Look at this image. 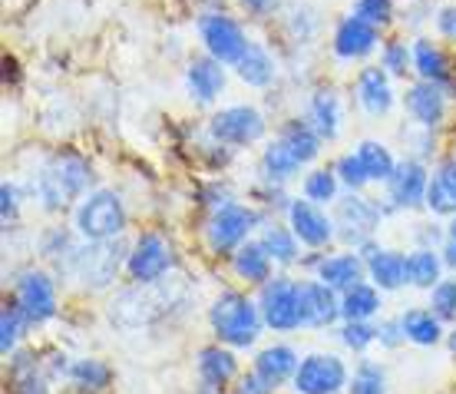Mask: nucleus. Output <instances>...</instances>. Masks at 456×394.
I'll return each mask as SVG.
<instances>
[{
  "label": "nucleus",
  "instance_id": "f257e3e1",
  "mask_svg": "<svg viewBox=\"0 0 456 394\" xmlns=\"http://www.w3.org/2000/svg\"><path fill=\"white\" fill-rule=\"evenodd\" d=\"M189 289L185 282L175 272H169L159 282H149V285H133L129 289L116 291L110 305H106V318L126 332H136V328H146V324L159 322L166 315H172L179 305L185 301Z\"/></svg>",
  "mask_w": 456,
  "mask_h": 394
},
{
  "label": "nucleus",
  "instance_id": "f03ea898",
  "mask_svg": "<svg viewBox=\"0 0 456 394\" xmlns=\"http://www.w3.org/2000/svg\"><path fill=\"white\" fill-rule=\"evenodd\" d=\"M93 166L86 156L77 150H57L46 156L40 173L34 176L37 199L46 212H67L80 206L83 196H90L93 189Z\"/></svg>",
  "mask_w": 456,
  "mask_h": 394
},
{
  "label": "nucleus",
  "instance_id": "7ed1b4c3",
  "mask_svg": "<svg viewBox=\"0 0 456 394\" xmlns=\"http://www.w3.org/2000/svg\"><path fill=\"white\" fill-rule=\"evenodd\" d=\"M208 328L212 338L222 345L235 348V351H248L258 345L262 332L268 328L258 308V299L241 289H225L218 291L212 305H208Z\"/></svg>",
  "mask_w": 456,
  "mask_h": 394
},
{
  "label": "nucleus",
  "instance_id": "20e7f679",
  "mask_svg": "<svg viewBox=\"0 0 456 394\" xmlns=\"http://www.w3.org/2000/svg\"><path fill=\"white\" fill-rule=\"evenodd\" d=\"M268 212L258 206H245V202H225L222 209L208 212L206 226H202V239H206L208 255L216 259H232V252L255 239V232L262 229Z\"/></svg>",
  "mask_w": 456,
  "mask_h": 394
},
{
  "label": "nucleus",
  "instance_id": "39448f33",
  "mask_svg": "<svg viewBox=\"0 0 456 394\" xmlns=\"http://www.w3.org/2000/svg\"><path fill=\"white\" fill-rule=\"evenodd\" d=\"M129 226L126 202L116 189H93L90 196L80 199L73 209V229L83 242H100V239H116Z\"/></svg>",
  "mask_w": 456,
  "mask_h": 394
},
{
  "label": "nucleus",
  "instance_id": "423d86ee",
  "mask_svg": "<svg viewBox=\"0 0 456 394\" xmlns=\"http://www.w3.org/2000/svg\"><path fill=\"white\" fill-rule=\"evenodd\" d=\"M133 242H126V232L116 239H100V242H83L77 255L73 278H80L86 291H110L116 278L126 275V259H129Z\"/></svg>",
  "mask_w": 456,
  "mask_h": 394
},
{
  "label": "nucleus",
  "instance_id": "0eeeda50",
  "mask_svg": "<svg viewBox=\"0 0 456 394\" xmlns=\"http://www.w3.org/2000/svg\"><path fill=\"white\" fill-rule=\"evenodd\" d=\"M11 299L23 308V315L30 318L34 328H44L46 322H53L60 315V291H57V278L50 275L46 268H23L13 278Z\"/></svg>",
  "mask_w": 456,
  "mask_h": 394
},
{
  "label": "nucleus",
  "instance_id": "6e6552de",
  "mask_svg": "<svg viewBox=\"0 0 456 394\" xmlns=\"http://www.w3.org/2000/svg\"><path fill=\"white\" fill-rule=\"evenodd\" d=\"M169 272H175V245L156 229L139 232L126 259V282L149 285V282L166 278Z\"/></svg>",
  "mask_w": 456,
  "mask_h": 394
},
{
  "label": "nucleus",
  "instance_id": "1a4fd4ad",
  "mask_svg": "<svg viewBox=\"0 0 456 394\" xmlns=\"http://www.w3.org/2000/svg\"><path fill=\"white\" fill-rule=\"evenodd\" d=\"M258 295V308H262V318L268 324V332H278V335H291V332H301V305H297V278L288 275V272H278L265 282L262 289H255Z\"/></svg>",
  "mask_w": 456,
  "mask_h": 394
},
{
  "label": "nucleus",
  "instance_id": "9d476101",
  "mask_svg": "<svg viewBox=\"0 0 456 394\" xmlns=\"http://www.w3.org/2000/svg\"><path fill=\"white\" fill-rule=\"evenodd\" d=\"M334 222H338V242L341 249H357V245L370 239L380 222H384V206H377L374 199H367L364 193H347L334 202Z\"/></svg>",
  "mask_w": 456,
  "mask_h": 394
},
{
  "label": "nucleus",
  "instance_id": "9b49d317",
  "mask_svg": "<svg viewBox=\"0 0 456 394\" xmlns=\"http://www.w3.org/2000/svg\"><path fill=\"white\" fill-rule=\"evenodd\" d=\"M351 368L334 351H308L301 355V365L295 371V394H341L347 391Z\"/></svg>",
  "mask_w": 456,
  "mask_h": 394
},
{
  "label": "nucleus",
  "instance_id": "f8f14e48",
  "mask_svg": "<svg viewBox=\"0 0 456 394\" xmlns=\"http://www.w3.org/2000/svg\"><path fill=\"white\" fill-rule=\"evenodd\" d=\"M265 129L268 127H265L262 110H255L248 103L225 106V110L208 116V139L218 146H232V150H241V146L265 139Z\"/></svg>",
  "mask_w": 456,
  "mask_h": 394
},
{
  "label": "nucleus",
  "instance_id": "ddd939ff",
  "mask_svg": "<svg viewBox=\"0 0 456 394\" xmlns=\"http://www.w3.org/2000/svg\"><path fill=\"white\" fill-rule=\"evenodd\" d=\"M427 185H430V166L417 156L400 160L394 176L387 179V202L384 212H420L427 209Z\"/></svg>",
  "mask_w": 456,
  "mask_h": 394
},
{
  "label": "nucleus",
  "instance_id": "4468645a",
  "mask_svg": "<svg viewBox=\"0 0 456 394\" xmlns=\"http://www.w3.org/2000/svg\"><path fill=\"white\" fill-rule=\"evenodd\" d=\"M297 305H301V328L328 332L341 324V291H334L318 275L297 278Z\"/></svg>",
  "mask_w": 456,
  "mask_h": 394
},
{
  "label": "nucleus",
  "instance_id": "2eb2a0df",
  "mask_svg": "<svg viewBox=\"0 0 456 394\" xmlns=\"http://www.w3.org/2000/svg\"><path fill=\"white\" fill-rule=\"evenodd\" d=\"M285 219H288V226L295 229V235L301 239L305 249L328 252V249L338 242V222H334V216L324 206L311 202V199H305V196L291 199Z\"/></svg>",
  "mask_w": 456,
  "mask_h": 394
},
{
  "label": "nucleus",
  "instance_id": "dca6fc26",
  "mask_svg": "<svg viewBox=\"0 0 456 394\" xmlns=\"http://www.w3.org/2000/svg\"><path fill=\"white\" fill-rule=\"evenodd\" d=\"M199 37H202V46H206L208 57H216L225 67H235L245 57V50H248L245 30L225 13H202L199 17Z\"/></svg>",
  "mask_w": 456,
  "mask_h": 394
},
{
  "label": "nucleus",
  "instance_id": "f3484780",
  "mask_svg": "<svg viewBox=\"0 0 456 394\" xmlns=\"http://www.w3.org/2000/svg\"><path fill=\"white\" fill-rule=\"evenodd\" d=\"M195 374H199V384H206L212 391L228 394L232 382L241 374L239 351L222 345V341H212V345L199 348V355H195Z\"/></svg>",
  "mask_w": 456,
  "mask_h": 394
},
{
  "label": "nucleus",
  "instance_id": "a211bd4d",
  "mask_svg": "<svg viewBox=\"0 0 456 394\" xmlns=\"http://www.w3.org/2000/svg\"><path fill=\"white\" fill-rule=\"evenodd\" d=\"M403 110L420 129H436L446 119V90L440 83L417 80L403 96Z\"/></svg>",
  "mask_w": 456,
  "mask_h": 394
},
{
  "label": "nucleus",
  "instance_id": "6ab92c4d",
  "mask_svg": "<svg viewBox=\"0 0 456 394\" xmlns=\"http://www.w3.org/2000/svg\"><path fill=\"white\" fill-rule=\"evenodd\" d=\"M297 365H301V355H297V348H291L288 341H274V345L258 348L255 358H251V371H258L274 391H281L285 384L295 382Z\"/></svg>",
  "mask_w": 456,
  "mask_h": 394
},
{
  "label": "nucleus",
  "instance_id": "aec40b11",
  "mask_svg": "<svg viewBox=\"0 0 456 394\" xmlns=\"http://www.w3.org/2000/svg\"><path fill=\"white\" fill-rule=\"evenodd\" d=\"M228 266H232V275L239 278L241 285H248V289H262L265 282L274 275V259L268 255V249L262 245L258 235L248 239L245 245H239L228 259Z\"/></svg>",
  "mask_w": 456,
  "mask_h": 394
},
{
  "label": "nucleus",
  "instance_id": "412c9836",
  "mask_svg": "<svg viewBox=\"0 0 456 394\" xmlns=\"http://www.w3.org/2000/svg\"><path fill=\"white\" fill-rule=\"evenodd\" d=\"M314 275H318L321 282H328L334 291L344 295L347 289L367 282V262L354 252V249H338V252H324Z\"/></svg>",
  "mask_w": 456,
  "mask_h": 394
},
{
  "label": "nucleus",
  "instance_id": "4be33fe9",
  "mask_svg": "<svg viewBox=\"0 0 456 394\" xmlns=\"http://www.w3.org/2000/svg\"><path fill=\"white\" fill-rule=\"evenodd\" d=\"M377 37H380V27H374V23H367L351 13V17H344L338 23L331 46L341 60H364L367 53H374Z\"/></svg>",
  "mask_w": 456,
  "mask_h": 394
},
{
  "label": "nucleus",
  "instance_id": "5701e85b",
  "mask_svg": "<svg viewBox=\"0 0 456 394\" xmlns=\"http://www.w3.org/2000/svg\"><path fill=\"white\" fill-rule=\"evenodd\" d=\"M185 86L195 103H216L225 90V63H218L216 57H195L185 67Z\"/></svg>",
  "mask_w": 456,
  "mask_h": 394
},
{
  "label": "nucleus",
  "instance_id": "b1692460",
  "mask_svg": "<svg viewBox=\"0 0 456 394\" xmlns=\"http://www.w3.org/2000/svg\"><path fill=\"white\" fill-rule=\"evenodd\" d=\"M427 212H434L440 219H453L456 216V156H446L430 169Z\"/></svg>",
  "mask_w": 456,
  "mask_h": 394
},
{
  "label": "nucleus",
  "instance_id": "393cba45",
  "mask_svg": "<svg viewBox=\"0 0 456 394\" xmlns=\"http://www.w3.org/2000/svg\"><path fill=\"white\" fill-rule=\"evenodd\" d=\"M357 100L367 116H387L394 110V86L384 67H364L357 73Z\"/></svg>",
  "mask_w": 456,
  "mask_h": 394
},
{
  "label": "nucleus",
  "instance_id": "a878e982",
  "mask_svg": "<svg viewBox=\"0 0 456 394\" xmlns=\"http://www.w3.org/2000/svg\"><path fill=\"white\" fill-rule=\"evenodd\" d=\"M258 239H262V245L268 249V255L274 259V266L278 268H291L297 266V259H301V239L295 235V229L285 222H278V219H268L262 222V229H258Z\"/></svg>",
  "mask_w": 456,
  "mask_h": 394
},
{
  "label": "nucleus",
  "instance_id": "bb28decb",
  "mask_svg": "<svg viewBox=\"0 0 456 394\" xmlns=\"http://www.w3.org/2000/svg\"><path fill=\"white\" fill-rule=\"evenodd\" d=\"M67 384L80 394H110L116 384V371L103 358H77L69 368Z\"/></svg>",
  "mask_w": 456,
  "mask_h": 394
},
{
  "label": "nucleus",
  "instance_id": "cd10ccee",
  "mask_svg": "<svg viewBox=\"0 0 456 394\" xmlns=\"http://www.w3.org/2000/svg\"><path fill=\"white\" fill-rule=\"evenodd\" d=\"M400 322H403L407 341L417 348H436L440 341H446L444 322L430 312V305H413L407 312H400Z\"/></svg>",
  "mask_w": 456,
  "mask_h": 394
},
{
  "label": "nucleus",
  "instance_id": "c85d7f7f",
  "mask_svg": "<svg viewBox=\"0 0 456 394\" xmlns=\"http://www.w3.org/2000/svg\"><path fill=\"white\" fill-rule=\"evenodd\" d=\"M367 282H374L380 291H400L407 285V252H400V249H380L367 262Z\"/></svg>",
  "mask_w": 456,
  "mask_h": 394
},
{
  "label": "nucleus",
  "instance_id": "c756f323",
  "mask_svg": "<svg viewBox=\"0 0 456 394\" xmlns=\"http://www.w3.org/2000/svg\"><path fill=\"white\" fill-rule=\"evenodd\" d=\"M384 312V291L374 282H361L341 295V322H374Z\"/></svg>",
  "mask_w": 456,
  "mask_h": 394
},
{
  "label": "nucleus",
  "instance_id": "7c9ffc66",
  "mask_svg": "<svg viewBox=\"0 0 456 394\" xmlns=\"http://www.w3.org/2000/svg\"><path fill=\"white\" fill-rule=\"evenodd\" d=\"M258 173H262L265 183L285 185L291 183L297 173H301V160L285 146V139H272L262 150V160H258Z\"/></svg>",
  "mask_w": 456,
  "mask_h": 394
},
{
  "label": "nucleus",
  "instance_id": "2f4dec72",
  "mask_svg": "<svg viewBox=\"0 0 456 394\" xmlns=\"http://www.w3.org/2000/svg\"><path fill=\"white\" fill-rule=\"evenodd\" d=\"M413 70L420 80L440 83L444 90L453 86V67H450V57L434 44V40H417L413 44Z\"/></svg>",
  "mask_w": 456,
  "mask_h": 394
},
{
  "label": "nucleus",
  "instance_id": "473e14b6",
  "mask_svg": "<svg viewBox=\"0 0 456 394\" xmlns=\"http://www.w3.org/2000/svg\"><path fill=\"white\" fill-rule=\"evenodd\" d=\"M446 266H444V255L440 249H411L407 252V285L411 289H420V291H430L444 278Z\"/></svg>",
  "mask_w": 456,
  "mask_h": 394
},
{
  "label": "nucleus",
  "instance_id": "72a5a7b5",
  "mask_svg": "<svg viewBox=\"0 0 456 394\" xmlns=\"http://www.w3.org/2000/svg\"><path fill=\"white\" fill-rule=\"evenodd\" d=\"M341 116H344L341 96H338L334 90H318L314 96H311L308 119H311V127L324 136V143L338 139V133H341Z\"/></svg>",
  "mask_w": 456,
  "mask_h": 394
},
{
  "label": "nucleus",
  "instance_id": "f704fd0d",
  "mask_svg": "<svg viewBox=\"0 0 456 394\" xmlns=\"http://www.w3.org/2000/svg\"><path fill=\"white\" fill-rule=\"evenodd\" d=\"M278 139H285V146L301 160V166H308V162L318 160L321 146H324V136L311 127V119H301V116H297V119H288Z\"/></svg>",
  "mask_w": 456,
  "mask_h": 394
},
{
  "label": "nucleus",
  "instance_id": "c9c22d12",
  "mask_svg": "<svg viewBox=\"0 0 456 394\" xmlns=\"http://www.w3.org/2000/svg\"><path fill=\"white\" fill-rule=\"evenodd\" d=\"M27 332H34L30 318L23 315V308L7 295L4 305H0V355L11 358L13 351L20 348V341L27 338Z\"/></svg>",
  "mask_w": 456,
  "mask_h": 394
},
{
  "label": "nucleus",
  "instance_id": "e433bc0d",
  "mask_svg": "<svg viewBox=\"0 0 456 394\" xmlns=\"http://www.w3.org/2000/svg\"><path fill=\"white\" fill-rule=\"evenodd\" d=\"M235 70H239L241 83H248L255 90H265V86H272V80H274V60L268 57V50H262L258 44H248L245 57L235 63Z\"/></svg>",
  "mask_w": 456,
  "mask_h": 394
},
{
  "label": "nucleus",
  "instance_id": "4c0bfd02",
  "mask_svg": "<svg viewBox=\"0 0 456 394\" xmlns=\"http://www.w3.org/2000/svg\"><path fill=\"white\" fill-rule=\"evenodd\" d=\"M341 179H338V173H334V166L328 169V166H321V169H311L308 176H305V183H301V196L311 199V202H318V206L331 209L338 199H341Z\"/></svg>",
  "mask_w": 456,
  "mask_h": 394
},
{
  "label": "nucleus",
  "instance_id": "58836bf2",
  "mask_svg": "<svg viewBox=\"0 0 456 394\" xmlns=\"http://www.w3.org/2000/svg\"><path fill=\"white\" fill-rule=\"evenodd\" d=\"M357 156H361V162H364L370 183H377V185H387V179L394 176V169H397L394 152H390L380 139H364V143H357Z\"/></svg>",
  "mask_w": 456,
  "mask_h": 394
},
{
  "label": "nucleus",
  "instance_id": "ea45409f",
  "mask_svg": "<svg viewBox=\"0 0 456 394\" xmlns=\"http://www.w3.org/2000/svg\"><path fill=\"white\" fill-rule=\"evenodd\" d=\"M347 394H390L387 388V371L374 358H361L354 368L351 382H347Z\"/></svg>",
  "mask_w": 456,
  "mask_h": 394
},
{
  "label": "nucleus",
  "instance_id": "a19ab883",
  "mask_svg": "<svg viewBox=\"0 0 456 394\" xmlns=\"http://www.w3.org/2000/svg\"><path fill=\"white\" fill-rule=\"evenodd\" d=\"M334 173H338V179H341V185L347 193H364L367 185H370V176H367L357 150L338 156V160H334Z\"/></svg>",
  "mask_w": 456,
  "mask_h": 394
},
{
  "label": "nucleus",
  "instance_id": "79ce46f5",
  "mask_svg": "<svg viewBox=\"0 0 456 394\" xmlns=\"http://www.w3.org/2000/svg\"><path fill=\"white\" fill-rule=\"evenodd\" d=\"M427 305H430V312L444 324H456V275L440 278L430 289V301Z\"/></svg>",
  "mask_w": 456,
  "mask_h": 394
},
{
  "label": "nucleus",
  "instance_id": "37998d69",
  "mask_svg": "<svg viewBox=\"0 0 456 394\" xmlns=\"http://www.w3.org/2000/svg\"><path fill=\"white\" fill-rule=\"evenodd\" d=\"M341 345L354 355H364L367 348L377 345V322H341L338 324Z\"/></svg>",
  "mask_w": 456,
  "mask_h": 394
},
{
  "label": "nucleus",
  "instance_id": "c03bdc74",
  "mask_svg": "<svg viewBox=\"0 0 456 394\" xmlns=\"http://www.w3.org/2000/svg\"><path fill=\"white\" fill-rule=\"evenodd\" d=\"M380 67L394 77H407V70H413V46H407L403 40H387L380 50Z\"/></svg>",
  "mask_w": 456,
  "mask_h": 394
},
{
  "label": "nucleus",
  "instance_id": "a18cd8bd",
  "mask_svg": "<svg viewBox=\"0 0 456 394\" xmlns=\"http://www.w3.org/2000/svg\"><path fill=\"white\" fill-rule=\"evenodd\" d=\"M354 17L374 23V27H384L394 17V0H357L354 4Z\"/></svg>",
  "mask_w": 456,
  "mask_h": 394
},
{
  "label": "nucleus",
  "instance_id": "49530a36",
  "mask_svg": "<svg viewBox=\"0 0 456 394\" xmlns=\"http://www.w3.org/2000/svg\"><path fill=\"white\" fill-rule=\"evenodd\" d=\"M377 345L387 348V351H397V348L407 345V332H403V322L397 318H380L377 322Z\"/></svg>",
  "mask_w": 456,
  "mask_h": 394
},
{
  "label": "nucleus",
  "instance_id": "de8ad7c7",
  "mask_svg": "<svg viewBox=\"0 0 456 394\" xmlns=\"http://www.w3.org/2000/svg\"><path fill=\"white\" fill-rule=\"evenodd\" d=\"M20 185L4 179V185H0V219H4V226H13L20 219Z\"/></svg>",
  "mask_w": 456,
  "mask_h": 394
},
{
  "label": "nucleus",
  "instance_id": "09e8293b",
  "mask_svg": "<svg viewBox=\"0 0 456 394\" xmlns=\"http://www.w3.org/2000/svg\"><path fill=\"white\" fill-rule=\"evenodd\" d=\"M44 355V371L50 382H67L69 378V368H73V361H69L67 351H60V348H50V351H40Z\"/></svg>",
  "mask_w": 456,
  "mask_h": 394
},
{
  "label": "nucleus",
  "instance_id": "8fccbe9b",
  "mask_svg": "<svg viewBox=\"0 0 456 394\" xmlns=\"http://www.w3.org/2000/svg\"><path fill=\"white\" fill-rule=\"evenodd\" d=\"M228 394H278L272 388V384L265 382L262 374H258V371H241L239 378H235V382H232V388H228Z\"/></svg>",
  "mask_w": 456,
  "mask_h": 394
},
{
  "label": "nucleus",
  "instance_id": "3c124183",
  "mask_svg": "<svg viewBox=\"0 0 456 394\" xmlns=\"http://www.w3.org/2000/svg\"><path fill=\"white\" fill-rule=\"evenodd\" d=\"M413 235H417V245H423V249H440V245L446 242V226H436V222L430 226V222H423Z\"/></svg>",
  "mask_w": 456,
  "mask_h": 394
},
{
  "label": "nucleus",
  "instance_id": "603ef678",
  "mask_svg": "<svg viewBox=\"0 0 456 394\" xmlns=\"http://www.w3.org/2000/svg\"><path fill=\"white\" fill-rule=\"evenodd\" d=\"M436 30L446 37V40H456V7H446L436 17Z\"/></svg>",
  "mask_w": 456,
  "mask_h": 394
},
{
  "label": "nucleus",
  "instance_id": "864d4df0",
  "mask_svg": "<svg viewBox=\"0 0 456 394\" xmlns=\"http://www.w3.org/2000/svg\"><path fill=\"white\" fill-rule=\"evenodd\" d=\"M440 255H444L446 272H453V275H456V239H450V235H446V242L440 245Z\"/></svg>",
  "mask_w": 456,
  "mask_h": 394
},
{
  "label": "nucleus",
  "instance_id": "5fc2aeb1",
  "mask_svg": "<svg viewBox=\"0 0 456 394\" xmlns=\"http://www.w3.org/2000/svg\"><path fill=\"white\" fill-rule=\"evenodd\" d=\"M380 249H384V245H380V242H377V239H374V235H370V239H364V242L357 245V249H354V252L361 255V259H364V262H370V259H374V255L380 252Z\"/></svg>",
  "mask_w": 456,
  "mask_h": 394
},
{
  "label": "nucleus",
  "instance_id": "6e6d98bb",
  "mask_svg": "<svg viewBox=\"0 0 456 394\" xmlns=\"http://www.w3.org/2000/svg\"><path fill=\"white\" fill-rule=\"evenodd\" d=\"M272 4H274V0H241V7H245L248 13H258V17L272 11Z\"/></svg>",
  "mask_w": 456,
  "mask_h": 394
},
{
  "label": "nucleus",
  "instance_id": "4d7b16f0",
  "mask_svg": "<svg viewBox=\"0 0 456 394\" xmlns=\"http://www.w3.org/2000/svg\"><path fill=\"white\" fill-rule=\"evenodd\" d=\"M446 348H450V355L456 358V324H450V332H446Z\"/></svg>",
  "mask_w": 456,
  "mask_h": 394
},
{
  "label": "nucleus",
  "instance_id": "13d9d810",
  "mask_svg": "<svg viewBox=\"0 0 456 394\" xmlns=\"http://www.w3.org/2000/svg\"><path fill=\"white\" fill-rule=\"evenodd\" d=\"M446 235H450V239H456V216L450 222H446Z\"/></svg>",
  "mask_w": 456,
  "mask_h": 394
},
{
  "label": "nucleus",
  "instance_id": "bf43d9fd",
  "mask_svg": "<svg viewBox=\"0 0 456 394\" xmlns=\"http://www.w3.org/2000/svg\"><path fill=\"white\" fill-rule=\"evenodd\" d=\"M67 394H80V391H73V388H67Z\"/></svg>",
  "mask_w": 456,
  "mask_h": 394
},
{
  "label": "nucleus",
  "instance_id": "052dcab7",
  "mask_svg": "<svg viewBox=\"0 0 456 394\" xmlns=\"http://www.w3.org/2000/svg\"><path fill=\"white\" fill-rule=\"evenodd\" d=\"M450 90H456V80H453V86H450Z\"/></svg>",
  "mask_w": 456,
  "mask_h": 394
}]
</instances>
